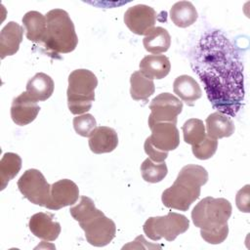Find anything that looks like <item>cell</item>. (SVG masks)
Segmentation results:
<instances>
[{"label": "cell", "instance_id": "cell-1", "mask_svg": "<svg viewBox=\"0 0 250 250\" xmlns=\"http://www.w3.org/2000/svg\"><path fill=\"white\" fill-rule=\"evenodd\" d=\"M192 63L213 107L235 115L244 99L243 66L228 38L217 30L202 38Z\"/></svg>", "mask_w": 250, "mask_h": 250}, {"label": "cell", "instance_id": "cell-2", "mask_svg": "<svg viewBox=\"0 0 250 250\" xmlns=\"http://www.w3.org/2000/svg\"><path fill=\"white\" fill-rule=\"evenodd\" d=\"M231 204L225 198L207 196L191 211L195 227L200 229L201 237L208 243H222L229 234L228 221L231 215Z\"/></svg>", "mask_w": 250, "mask_h": 250}, {"label": "cell", "instance_id": "cell-3", "mask_svg": "<svg viewBox=\"0 0 250 250\" xmlns=\"http://www.w3.org/2000/svg\"><path fill=\"white\" fill-rule=\"evenodd\" d=\"M208 181V172L196 164L184 166L174 184L162 192V203L167 208L188 211L199 197L200 189Z\"/></svg>", "mask_w": 250, "mask_h": 250}, {"label": "cell", "instance_id": "cell-4", "mask_svg": "<svg viewBox=\"0 0 250 250\" xmlns=\"http://www.w3.org/2000/svg\"><path fill=\"white\" fill-rule=\"evenodd\" d=\"M69 212L72 218L79 223L87 241L91 245L103 247L115 237L116 226L114 222L97 209L90 197L81 196L80 202L71 207Z\"/></svg>", "mask_w": 250, "mask_h": 250}, {"label": "cell", "instance_id": "cell-5", "mask_svg": "<svg viewBox=\"0 0 250 250\" xmlns=\"http://www.w3.org/2000/svg\"><path fill=\"white\" fill-rule=\"evenodd\" d=\"M47 31L44 47L52 54L72 52L78 43L74 24L68 14L62 9H54L47 13Z\"/></svg>", "mask_w": 250, "mask_h": 250}, {"label": "cell", "instance_id": "cell-6", "mask_svg": "<svg viewBox=\"0 0 250 250\" xmlns=\"http://www.w3.org/2000/svg\"><path fill=\"white\" fill-rule=\"evenodd\" d=\"M98 86L96 75L84 68L73 70L68 76L67 105L72 114H84L91 109Z\"/></svg>", "mask_w": 250, "mask_h": 250}, {"label": "cell", "instance_id": "cell-7", "mask_svg": "<svg viewBox=\"0 0 250 250\" xmlns=\"http://www.w3.org/2000/svg\"><path fill=\"white\" fill-rule=\"evenodd\" d=\"M189 220L182 215L170 211L166 216L149 217L144 224L143 229L151 240L165 238L167 241H173L175 238L188 230Z\"/></svg>", "mask_w": 250, "mask_h": 250}, {"label": "cell", "instance_id": "cell-8", "mask_svg": "<svg viewBox=\"0 0 250 250\" xmlns=\"http://www.w3.org/2000/svg\"><path fill=\"white\" fill-rule=\"evenodd\" d=\"M21 193L31 203L46 207L50 201L51 186L37 169L26 170L18 181Z\"/></svg>", "mask_w": 250, "mask_h": 250}, {"label": "cell", "instance_id": "cell-9", "mask_svg": "<svg viewBox=\"0 0 250 250\" xmlns=\"http://www.w3.org/2000/svg\"><path fill=\"white\" fill-rule=\"evenodd\" d=\"M151 110L148 116V126L157 122L177 123L178 115L183 110V102L170 93H161L149 104Z\"/></svg>", "mask_w": 250, "mask_h": 250}, {"label": "cell", "instance_id": "cell-10", "mask_svg": "<svg viewBox=\"0 0 250 250\" xmlns=\"http://www.w3.org/2000/svg\"><path fill=\"white\" fill-rule=\"evenodd\" d=\"M156 12L147 5L139 4L128 8L124 14V22L137 35H146L156 21Z\"/></svg>", "mask_w": 250, "mask_h": 250}, {"label": "cell", "instance_id": "cell-11", "mask_svg": "<svg viewBox=\"0 0 250 250\" xmlns=\"http://www.w3.org/2000/svg\"><path fill=\"white\" fill-rule=\"evenodd\" d=\"M151 135L146 138L150 146L160 152L168 153L180 145L179 130L175 123L157 122L149 126Z\"/></svg>", "mask_w": 250, "mask_h": 250}, {"label": "cell", "instance_id": "cell-12", "mask_svg": "<svg viewBox=\"0 0 250 250\" xmlns=\"http://www.w3.org/2000/svg\"><path fill=\"white\" fill-rule=\"evenodd\" d=\"M79 188L77 185L68 179H62L55 182L51 186L50 201L46 208L59 210L70 206L78 200Z\"/></svg>", "mask_w": 250, "mask_h": 250}, {"label": "cell", "instance_id": "cell-13", "mask_svg": "<svg viewBox=\"0 0 250 250\" xmlns=\"http://www.w3.org/2000/svg\"><path fill=\"white\" fill-rule=\"evenodd\" d=\"M39 110L40 106L37 104V102L25 91L13 100L11 117L17 125L24 126L31 123L37 117Z\"/></svg>", "mask_w": 250, "mask_h": 250}, {"label": "cell", "instance_id": "cell-14", "mask_svg": "<svg viewBox=\"0 0 250 250\" xmlns=\"http://www.w3.org/2000/svg\"><path fill=\"white\" fill-rule=\"evenodd\" d=\"M28 227L32 234L46 241L56 240L61 233L60 223L54 221V215L50 213L39 212L32 215Z\"/></svg>", "mask_w": 250, "mask_h": 250}, {"label": "cell", "instance_id": "cell-15", "mask_svg": "<svg viewBox=\"0 0 250 250\" xmlns=\"http://www.w3.org/2000/svg\"><path fill=\"white\" fill-rule=\"evenodd\" d=\"M89 147L92 152L101 154L114 150L118 145V136L114 129L99 126L89 137Z\"/></svg>", "mask_w": 250, "mask_h": 250}, {"label": "cell", "instance_id": "cell-16", "mask_svg": "<svg viewBox=\"0 0 250 250\" xmlns=\"http://www.w3.org/2000/svg\"><path fill=\"white\" fill-rule=\"evenodd\" d=\"M23 28L15 21H9L0 33V57L3 60L7 56L15 55L22 41Z\"/></svg>", "mask_w": 250, "mask_h": 250}, {"label": "cell", "instance_id": "cell-17", "mask_svg": "<svg viewBox=\"0 0 250 250\" xmlns=\"http://www.w3.org/2000/svg\"><path fill=\"white\" fill-rule=\"evenodd\" d=\"M171 69L169 59L164 55H148L140 62V71L150 79H162Z\"/></svg>", "mask_w": 250, "mask_h": 250}, {"label": "cell", "instance_id": "cell-18", "mask_svg": "<svg viewBox=\"0 0 250 250\" xmlns=\"http://www.w3.org/2000/svg\"><path fill=\"white\" fill-rule=\"evenodd\" d=\"M26 38L34 43H43L47 31L46 16L37 11H29L22 18Z\"/></svg>", "mask_w": 250, "mask_h": 250}, {"label": "cell", "instance_id": "cell-19", "mask_svg": "<svg viewBox=\"0 0 250 250\" xmlns=\"http://www.w3.org/2000/svg\"><path fill=\"white\" fill-rule=\"evenodd\" d=\"M174 93L188 105L192 106L202 96V90L198 83L189 75H180L173 83Z\"/></svg>", "mask_w": 250, "mask_h": 250}, {"label": "cell", "instance_id": "cell-20", "mask_svg": "<svg viewBox=\"0 0 250 250\" xmlns=\"http://www.w3.org/2000/svg\"><path fill=\"white\" fill-rule=\"evenodd\" d=\"M234 129L232 120L220 111L213 112L206 118V135L213 139L230 137Z\"/></svg>", "mask_w": 250, "mask_h": 250}, {"label": "cell", "instance_id": "cell-21", "mask_svg": "<svg viewBox=\"0 0 250 250\" xmlns=\"http://www.w3.org/2000/svg\"><path fill=\"white\" fill-rule=\"evenodd\" d=\"M26 92L36 102L46 101L54 92V81L46 73L38 72L27 81Z\"/></svg>", "mask_w": 250, "mask_h": 250}, {"label": "cell", "instance_id": "cell-22", "mask_svg": "<svg viewBox=\"0 0 250 250\" xmlns=\"http://www.w3.org/2000/svg\"><path fill=\"white\" fill-rule=\"evenodd\" d=\"M145 49L154 55L168 51L171 45V36L167 29L156 26L153 27L143 39Z\"/></svg>", "mask_w": 250, "mask_h": 250}, {"label": "cell", "instance_id": "cell-23", "mask_svg": "<svg viewBox=\"0 0 250 250\" xmlns=\"http://www.w3.org/2000/svg\"><path fill=\"white\" fill-rule=\"evenodd\" d=\"M170 18L175 25L185 28L195 22L198 14L191 2L180 1L172 6L170 10Z\"/></svg>", "mask_w": 250, "mask_h": 250}, {"label": "cell", "instance_id": "cell-24", "mask_svg": "<svg viewBox=\"0 0 250 250\" xmlns=\"http://www.w3.org/2000/svg\"><path fill=\"white\" fill-rule=\"evenodd\" d=\"M130 94L135 101H145L154 93L155 86L153 80L145 76L140 70L135 71L130 77Z\"/></svg>", "mask_w": 250, "mask_h": 250}, {"label": "cell", "instance_id": "cell-25", "mask_svg": "<svg viewBox=\"0 0 250 250\" xmlns=\"http://www.w3.org/2000/svg\"><path fill=\"white\" fill-rule=\"evenodd\" d=\"M21 168V158L14 152H6L0 161V182L1 190H3L8 183L13 180Z\"/></svg>", "mask_w": 250, "mask_h": 250}, {"label": "cell", "instance_id": "cell-26", "mask_svg": "<svg viewBox=\"0 0 250 250\" xmlns=\"http://www.w3.org/2000/svg\"><path fill=\"white\" fill-rule=\"evenodd\" d=\"M184 141L193 146L199 145L206 137L205 126L203 121L198 118H190L187 120L183 125Z\"/></svg>", "mask_w": 250, "mask_h": 250}, {"label": "cell", "instance_id": "cell-27", "mask_svg": "<svg viewBox=\"0 0 250 250\" xmlns=\"http://www.w3.org/2000/svg\"><path fill=\"white\" fill-rule=\"evenodd\" d=\"M167 172L168 169L165 161L156 163L152 162L150 158H146L141 165L142 177L147 183L155 184L162 181L166 177Z\"/></svg>", "mask_w": 250, "mask_h": 250}, {"label": "cell", "instance_id": "cell-28", "mask_svg": "<svg viewBox=\"0 0 250 250\" xmlns=\"http://www.w3.org/2000/svg\"><path fill=\"white\" fill-rule=\"evenodd\" d=\"M73 128L78 135L82 137H90L97 128V121L90 113L77 115L73 118Z\"/></svg>", "mask_w": 250, "mask_h": 250}, {"label": "cell", "instance_id": "cell-29", "mask_svg": "<svg viewBox=\"0 0 250 250\" xmlns=\"http://www.w3.org/2000/svg\"><path fill=\"white\" fill-rule=\"evenodd\" d=\"M218 148L217 139H213L206 135L205 139L197 146H192V153L197 159L206 160L211 158Z\"/></svg>", "mask_w": 250, "mask_h": 250}, {"label": "cell", "instance_id": "cell-30", "mask_svg": "<svg viewBox=\"0 0 250 250\" xmlns=\"http://www.w3.org/2000/svg\"><path fill=\"white\" fill-rule=\"evenodd\" d=\"M236 206L241 212L248 213L249 212V201H250V195H249V185H246L244 188L238 190L235 197Z\"/></svg>", "mask_w": 250, "mask_h": 250}]
</instances>
